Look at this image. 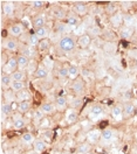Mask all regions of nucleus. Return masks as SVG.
<instances>
[{
	"label": "nucleus",
	"instance_id": "4468645a",
	"mask_svg": "<svg viewBox=\"0 0 137 154\" xmlns=\"http://www.w3.org/2000/svg\"><path fill=\"white\" fill-rule=\"evenodd\" d=\"M88 140L90 143H93V144H95V143H97L98 139L101 138V132L97 131V130H94V131H90L88 133Z\"/></svg>",
	"mask_w": 137,
	"mask_h": 154
},
{
	"label": "nucleus",
	"instance_id": "37998d69",
	"mask_svg": "<svg viewBox=\"0 0 137 154\" xmlns=\"http://www.w3.org/2000/svg\"><path fill=\"white\" fill-rule=\"evenodd\" d=\"M24 56H26V57H30V50L28 48H25V50H24V54H22Z\"/></svg>",
	"mask_w": 137,
	"mask_h": 154
},
{
	"label": "nucleus",
	"instance_id": "f704fd0d",
	"mask_svg": "<svg viewBox=\"0 0 137 154\" xmlns=\"http://www.w3.org/2000/svg\"><path fill=\"white\" fill-rule=\"evenodd\" d=\"M106 11H107L108 14H110V15H114V14H116L117 7H116V5H115V4H108L107 7H106Z\"/></svg>",
	"mask_w": 137,
	"mask_h": 154
},
{
	"label": "nucleus",
	"instance_id": "f3484780",
	"mask_svg": "<svg viewBox=\"0 0 137 154\" xmlns=\"http://www.w3.org/2000/svg\"><path fill=\"white\" fill-rule=\"evenodd\" d=\"M11 77H12V81H19V82H24V79H25V77H26V75H25V72H22L21 70H15L12 75H11Z\"/></svg>",
	"mask_w": 137,
	"mask_h": 154
},
{
	"label": "nucleus",
	"instance_id": "cd10ccee",
	"mask_svg": "<svg viewBox=\"0 0 137 154\" xmlns=\"http://www.w3.org/2000/svg\"><path fill=\"white\" fill-rule=\"evenodd\" d=\"M78 76V68L76 66H69V78L73 81L76 79Z\"/></svg>",
	"mask_w": 137,
	"mask_h": 154
},
{
	"label": "nucleus",
	"instance_id": "7c9ffc66",
	"mask_svg": "<svg viewBox=\"0 0 137 154\" xmlns=\"http://www.w3.org/2000/svg\"><path fill=\"white\" fill-rule=\"evenodd\" d=\"M28 63H30L28 57H26V56H24V55L18 56V66H19L20 68L27 67V66H28Z\"/></svg>",
	"mask_w": 137,
	"mask_h": 154
},
{
	"label": "nucleus",
	"instance_id": "72a5a7b5",
	"mask_svg": "<svg viewBox=\"0 0 137 154\" xmlns=\"http://www.w3.org/2000/svg\"><path fill=\"white\" fill-rule=\"evenodd\" d=\"M49 46H50V42H49L48 38H43V40H41L39 43V49L40 50H46V49L49 48Z\"/></svg>",
	"mask_w": 137,
	"mask_h": 154
},
{
	"label": "nucleus",
	"instance_id": "c85d7f7f",
	"mask_svg": "<svg viewBox=\"0 0 137 154\" xmlns=\"http://www.w3.org/2000/svg\"><path fill=\"white\" fill-rule=\"evenodd\" d=\"M134 33V29L130 28V27H124V28L121 30V36L123 38H130L131 35Z\"/></svg>",
	"mask_w": 137,
	"mask_h": 154
},
{
	"label": "nucleus",
	"instance_id": "aec40b11",
	"mask_svg": "<svg viewBox=\"0 0 137 154\" xmlns=\"http://www.w3.org/2000/svg\"><path fill=\"white\" fill-rule=\"evenodd\" d=\"M12 111H13V107H12L11 103H5V102L1 103V113L8 116L12 113Z\"/></svg>",
	"mask_w": 137,
	"mask_h": 154
},
{
	"label": "nucleus",
	"instance_id": "ea45409f",
	"mask_svg": "<svg viewBox=\"0 0 137 154\" xmlns=\"http://www.w3.org/2000/svg\"><path fill=\"white\" fill-rule=\"evenodd\" d=\"M32 6H33L34 8H41V7L43 6V1H41V0H35V1L32 2Z\"/></svg>",
	"mask_w": 137,
	"mask_h": 154
},
{
	"label": "nucleus",
	"instance_id": "9b49d317",
	"mask_svg": "<svg viewBox=\"0 0 137 154\" xmlns=\"http://www.w3.org/2000/svg\"><path fill=\"white\" fill-rule=\"evenodd\" d=\"M2 12H4L5 15L12 17L13 13H14V6H13V4L12 2H5L2 5Z\"/></svg>",
	"mask_w": 137,
	"mask_h": 154
},
{
	"label": "nucleus",
	"instance_id": "2f4dec72",
	"mask_svg": "<svg viewBox=\"0 0 137 154\" xmlns=\"http://www.w3.org/2000/svg\"><path fill=\"white\" fill-rule=\"evenodd\" d=\"M74 10H75V12L78 14L82 15V14H86L87 13V6L84 4H76L75 7H74Z\"/></svg>",
	"mask_w": 137,
	"mask_h": 154
},
{
	"label": "nucleus",
	"instance_id": "c756f323",
	"mask_svg": "<svg viewBox=\"0 0 137 154\" xmlns=\"http://www.w3.org/2000/svg\"><path fill=\"white\" fill-rule=\"evenodd\" d=\"M66 119H67V122H68L69 124H73V123H75L76 120H78V113L74 111V110H72V111H69L67 117H66Z\"/></svg>",
	"mask_w": 137,
	"mask_h": 154
},
{
	"label": "nucleus",
	"instance_id": "423d86ee",
	"mask_svg": "<svg viewBox=\"0 0 137 154\" xmlns=\"http://www.w3.org/2000/svg\"><path fill=\"white\" fill-rule=\"evenodd\" d=\"M46 147H47V143L46 141H43V140H41V139H37L34 143H33V149H35L37 152H43L45 149H46Z\"/></svg>",
	"mask_w": 137,
	"mask_h": 154
},
{
	"label": "nucleus",
	"instance_id": "ddd939ff",
	"mask_svg": "<svg viewBox=\"0 0 137 154\" xmlns=\"http://www.w3.org/2000/svg\"><path fill=\"white\" fill-rule=\"evenodd\" d=\"M114 131L110 130V128H106L101 132V139L104 140V141H110L113 138H114Z\"/></svg>",
	"mask_w": 137,
	"mask_h": 154
},
{
	"label": "nucleus",
	"instance_id": "7ed1b4c3",
	"mask_svg": "<svg viewBox=\"0 0 137 154\" xmlns=\"http://www.w3.org/2000/svg\"><path fill=\"white\" fill-rule=\"evenodd\" d=\"M72 89L76 95H82L84 92V83H83V81L80 79V78L74 79V82L72 84Z\"/></svg>",
	"mask_w": 137,
	"mask_h": 154
},
{
	"label": "nucleus",
	"instance_id": "bb28decb",
	"mask_svg": "<svg viewBox=\"0 0 137 154\" xmlns=\"http://www.w3.org/2000/svg\"><path fill=\"white\" fill-rule=\"evenodd\" d=\"M110 21H111V23H113L114 27H119V26H121V22H122V17H121V14H114V15H111Z\"/></svg>",
	"mask_w": 137,
	"mask_h": 154
},
{
	"label": "nucleus",
	"instance_id": "6ab92c4d",
	"mask_svg": "<svg viewBox=\"0 0 137 154\" xmlns=\"http://www.w3.org/2000/svg\"><path fill=\"white\" fill-rule=\"evenodd\" d=\"M25 126H26L25 120L22 118H20V116L18 118H14V120H13V127H14V130H21Z\"/></svg>",
	"mask_w": 137,
	"mask_h": 154
},
{
	"label": "nucleus",
	"instance_id": "412c9836",
	"mask_svg": "<svg viewBox=\"0 0 137 154\" xmlns=\"http://www.w3.org/2000/svg\"><path fill=\"white\" fill-rule=\"evenodd\" d=\"M35 77H38V78H45V77H47L48 75V70H47V68L45 67H39L37 70H35Z\"/></svg>",
	"mask_w": 137,
	"mask_h": 154
},
{
	"label": "nucleus",
	"instance_id": "79ce46f5",
	"mask_svg": "<svg viewBox=\"0 0 137 154\" xmlns=\"http://www.w3.org/2000/svg\"><path fill=\"white\" fill-rule=\"evenodd\" d=\"M48 125H49V120L45 117V118L40 122V127H47Z\"/></svg>",
	"mask_w": 137,
	"mask_h": 154
},
{
	"label": "nucleus",
	"instance_id": "9d476101",
	"mask_svg": "<svg viewBox=\"0 0 137 154\" xmlns=\"http://www.w3.org/2000/svg\"><path fill=\"white\" fill-rule=\"evenodd\" d=\"M10 88L17 94V92H19V91L24 90V89L26 88V83H25V82H19V81H13Z\"/></svg>",
	"mask_w": 137,
	"mask_h": 154
},
{
	"label": "nucleus",
	"instance_id": "58836bf2",
	"mask_svg": "<svg viewBox=\"0 0 137 154\" xmlns=\"http://www.w3.org/2000/svg\"><path fill=\"white\" fill-rule=\"evenodd\" d=\"M40 41H41V40L37 36V34H32L30 36V42L32 46H39Z\"/></svg>",
	"mask_w": 137,
	"mask_h": 154
},
{
	"label": "nucleus",
	"instance_id": "a211bd4d",
	"mask_svg": "<svg viewBox=\"0 0 137 154\" xmlns=\"http://www.w3.org/2000/svg\"><path fill=\"white\" fill-rule=\"evenodd\" d=\"M18 110L20 111V113H27L30 110V103L28 100L21 102V103H19V105H18Z\"/></svg>",
	"mask_w": 137,
	"mask_h": 154
},
{
	"label": "nucleus",
	"instance_id": "dca6fc26",
	"mask_svg": "<svg viewBox=\"0 0 137 154\" xmlns=\"http://www.w3.org/2000/svg\"><path fill=\"white\" fill-rule=\"evenodd\" d=\"M40 109L42 110V112H43L45 115H49V113H53V112H54L55 106L53 105L52 103H45V104H42V105H41Z\"/></svg>",
	"mask_w": 137,
	"mask_h": 154
},
{
	"label": "nucleus",
	"instance_id": "a878e982",
	"mask_svg": "<svg viewBox=\"0 0 137 154\" xmlns=\"http://www.w3.org/2000/svg\"><path fill=\"white\" fill-rule=\"evenodd\" d=\"M132 112H134V105L131 103L124 104V106H123V116H126L128 118L129 116L132 115Z\"/></svg>",
	"mask_w": 137,
	"mask_h": 154
},
{
	"label": "nucleus",
	"instance_id": "473e14b6",
	"mask_svg": "<svg viewBox=\"0 0 137 154\" xmlns=\"http://www.w3.org/2000/svg\"><path fill=\"white\" fill-rule=\"evenodd\" d=\"M21 138H22V141L26 143V144H33L35 141L34 135L32 134V133H25V134H22Z\"/></svg>",
	"mask_w": 137,
	"mask_h": 154
},
{
	"label": "nucleus",
	"instance_id": "4c0bfd02",
	"mask_svg": "<svg viewBox=\"0 0 137 154\" xmlns=\"http://www.w3.org/2000/svg\"><path fill=\"white\" fill-rule=\"evenodd\" d=\"M78 23V18L75 15H69L67 19V25L69 26H76Z\"/></svg>",
	"mask_w": 137,
	"mask_h": 154
},
{
	"label": "nucleus",
	"instance_id": "f8f14e48",
	"mask_svg": "<svg viewBox=\"0 0 137 154\" xmlns=\"http://www.w3.org/2000/svg\"><path fill=\"white\" fill-rule=\"evenodd\" d=\"M91 151V146L88 143H83V144L78 145L76 148V153L78 154H88Z\"/></svg>",
	"mask_w": 137,
	"mask_h": 154
},
{
	"label": "nucleus",
	"instance_id": "a19ab883",
	"mask_svg": "<svg viewBox=\"0 0 137 154\" xmlns=\"http://www.w3.org/2000/svg\"><path fill=\"white\" fill-rule=\"evenodd\" d=\"M55 17H56L58 19H63V18L66 17V14H65V11H61V10L55 11Z\"/></svg>",
	"mask_w": 137,
	"mask_h": 154
},
{
	"label": "nucleus",
	"instance_id": "6e6552de",
	"mask_svg": "<svg viewBox=\"0 0 137 154\" xmlns=\"http://www.w3.org/2000/svg\"><path fill=\"white\" fill-rule=\"evenodd\" d=\"M111 116L116 119V120H121L123 118V107L121 105H116L113 107L111 110Z\"/></svg>",
	"mask_w": 137,
	"mask_h": 154
},
{
	"label": "nucleus",
	"instance_id": "e433bc0d",
	"mask_svg": "<svg viewBox=\"0 0 137 154\" xmlns=\"http://www.w3.org/2000/svg\"><path fill=\"white\" fill-rule=\"evenodd\" d=\"M59 76L61 78L69 77V67H61L59 70Z\"/></svg>",
	"mask_w": 137,
	"mask_h": 154
},
{
	"label": "nucleus",
	"instance_id": "2eb2a0df",
	"mask_svg": "<svg viewBox=\"0 0 137 154\" xmlns=\"http://www.w3.org/2000/svg\"><path fill=\"white\" fill-rule=\"evenodd\" d=\"M5 48L7 49V50H10V51H14V50L18 49V43H17L15 40L8 38V40L5 42Z\"/></svg>",
	"mask_w": 137,
	"mask_h": 154
},
{
	"label": "nucleus",
	"instance_id": "c03bdc74",
	"mask_svg": "<svg viewBox=\"0 0 137 154\" xmlns=\"http://www.w3.org/2000/svg\"><path fill=\"white\" fill-rule=\"evenodd\" d=\"M27 154H40V153H39V152H37L35 149H32V151H28V152H27Z\"/></svg>",
	"mask_w": 137,
	"mask_h": 154
},
{
	"label": "nucleus",
	"instance_id": "1a4fd4ad",
	"mask_svg": "<svg viewBox=\"0 0 137 154\" xmlns=\"http://www.w3.org/2000/svg\"><path fill=\"white\" fill-rule=\"evenodd\" d=\"M10 33H11V35H13V36H15V38H19L20 35L22 34V27H21V25H19V23L12 25L10 28Z\"/></svg>",
	"mask_w": 137,
	"mask_h": 154
},
{
	"label": "nucleus",
	"instance_id": "a18cd8bd",
	"mask_svg": "<svg viewBox=\"0 0 137 154\" xmlns=\"http://www.w3.org/2000/svg\"><path fill=\"white\" fill-rule=\"evenodd\" d=\"M88 154H95V153H93V152H89Z\"/></svg>",
	"mask_w": 137,
	"mask_h": 154
},
{
	"label": "nucleus",
	"instance_id": "f03ea898",
	"mask_svg": "<svg viewBox=\"0 0 137 154\" xmlns=\"http://www.w3.org/2000/svg\"><path fill=\"white\" fill-rule=\"evenodd\" d=\"M18 66V58L15 57H12L10 60H7V62L5 63L4 67H1V72L2 74H6V75H12Z\"/></svg>",
	"mask_w": 137,
	"mask_h": 154
},
{
	"label": "nucleus",
	"instance_id": "49530a36",
	"mask_svg": "<svg viewBox=\"0 0 137 154\" xmlns=\"http://www.w3.org/2000/svg\"><path fill=\"white\" fill-rule=\"evenodd\" d=\"M63 154H69V153H63Z\"/></svg>",
	"mask_w": 137,
	"mask_h": 154
},
{
	"label": "nucleus",
	"instance_id": "20e7f679",
	"mask_svg": "<svg viewBox=\"0 0 137 154\" xmlns=\"http://www.w3.org/2000/svg\"><path fill=\"white\" fill-rule=\"evenodd\" d=\"M90 42H91V38H90V36H89L88 34L80 35L78 38V41H76V43H78L82 49L88 48L89 46H90Z\"/></svg>",
	"mask_w": 137,
	"mask_h": 154
},
{
	"label": "nucleus",
	"instance_id": "b1692460",
	"mask_svg": "<svg viewBox=\"0 0 137 154\" xmlns=\"http://www.w3.org/2000/svg\"><path fill=\"white\" fill-rule=\"evenodd\" d=\"M33 26L35 29H39L45 27V19L42 17H37L35 19L33 20Z\"/></svg>",
	"mask_w": 137,
	"mask_h": 154
},
{
	"label": "nucleus",
	"instance_id": "5701e85b",
	"mask_svg": "<svg viewBox=\"0 0 137 154\" xmlns=\"http://www.w3.org/2000/svg\"><path fill=\"white\" fill-rule=\"evenodd\" d=\"M66 106H67V99L62 96L58 97V98H56V107H58L59 110H65Z\"/></svg>",
	"mask_w": 137,
	"mask_h": 154
},
{
	"label": "nucleus",
	"instance_id": "0eeeda50",
	"mask_svg": "<svg viewBox=\"0 0 137 154\" xmlns=\"http://www.w3.org/2000/svg\"><path fill=\"white\" fill-rule=\"evenodd\" d=\"M103 113V107L101 105H94L91 109H90V113H89V118L90 119H95L97 118L98 116H101Z\"/></svg>",
	"mask_w": 137,
	"mask_h": 154
},
{
	"label": "nucleus",
	"instance_id": "393cba45",
	"mask_svg": "<svg viewBox=\"0 0 137 154\" xmlns=\"http://www.w3.org/2000/svg\"><path fill=\"white\" fill-rule=\"evenodd\" d=\"M35 34L37 36L40 38V40H43V38H47V35H48V29L46 27H42V28H39L35 30Z\"/></svg>",
	"mask_w": 137,
	"mask_h": 154
},
{
	"label": "nucleus",
	"instance_id": "c9c22d12",
	"mask_svg": "<svg viewBox=\"0 0 137 154\" xmlns=\"http://www.w3.org/2000/svg\"><path fill=\"white\" fill-rule=\"evenodd\" d=\"M33 118H34V120H38V122H41L43 118H45V113L42 112V110L41 109H38L35 112H34V116H33Z\"/></svg>",
	"mask_w": 137,
	"mask_h": 154
},
{
	"label": "nucleus",
	"instance_id": "4be33fe9",
	"mask_svg": "<svg viewBox=\"0 0 137 154\" xmlns=\"http://www.w3.org/2000/svg\"><path fill=\"white\" fill-rule=\"evenodd\" d=\"M12 77L11 75H6V74H2L1 72V85L2 87H11L12 84Z\"/></svg>",
	"mask_w": 137,
	"mask_h": 154
},
{
	"label": "nucleus",
	"instance_id": "39448f33",
	"mask_svg": "<svg viewBox=\"0 0 137 154\" xmlns=\"http://www.w3.org/2000/svg\"><path fill=\"white\" fill-rule=\"evenodd\" d=\"M30 98V92L27 90V89H24L19 92H17V102H26Z\"/></svg>",
	"mask_w": 137,
	"mask_h": 154
},
{
	"label": "nucleus",
	"instance_id": "f257e3e1",
	"mask_svg": "<svg viewBox=\"0 0 137 154\" xmlns=\"http://www.w3.org/2000/svg\"><path fill=\"white\" fill-rule=\"evenodd\" d=\"M75 45H76V41L72 36H65V38H61L59 42L60 49L62 51H66V53L72 51L73 49L75 48Z\"/></svg>",
	"mask_w": 137,
	"mask_h": 154
}]
</instances>
